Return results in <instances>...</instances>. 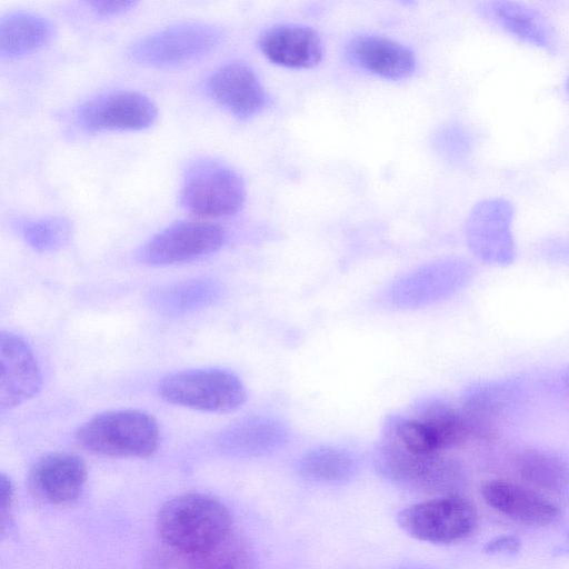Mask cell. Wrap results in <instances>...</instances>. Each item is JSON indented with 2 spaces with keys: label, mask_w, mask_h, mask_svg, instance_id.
<instances>
[{
  "label": "cell",
  "mask_w": 569,
  "mask_h": 569,
  "mask_svg": "<svg viewBox=\"0 0 569 569\" xmlns=\"http://www.w3.org/2000/svg\"><path fill=\"white\" fill-rule=\"evenodd\" d=\"M415 418L426 427L439 452L459 447L472 436L461 409L441 400L422 401Z\"/></svg>",
  "instance_id": "cell-18"
},
{
  "label": "cell",
  "mask_w": 569,
  "mask_h": 569,
  "mask_svg": "<svg viewBox=\"0 0 569 569\" xmlns=\"http://www.w3.org/2000/svg\"><path fill=\"white\" fill-rule=\"evenodd\" d=\"M0 406L12 409L34 397L42 385L37 358L18 335L2 331L0 337Z\"/></svg>",
  "instance_id": "cell-10"
},
{
  "label": "cell",
  "mask_w": 569,
  "mask_h": 569,
  "mask_svg": "<svg viewBox=\"0 0 569 569\" xmlns=\"http://www.w3.org/2000/svg\"><path fill=\"white\" fill-rule=\"evenodd\" d=\"M287 429L278 420L267 417H247L232 422L217 438L218 447L231 455H258L281 446Z\"/></svg>",
  "instance_id": "cell-17"
},
{
  "label": "cell",
  "mask_w": 569,
  "mask_h": 569,
  "mask_svg": "<svg viewBox=\"0 0 569 569\" xmlns=\"http://www.w3.org/2000/svg\"><path fill=\"white\" fill-rule=\"evenodd\" d=\"M137 4L136 1H90L88 6L99 17H112L124 13Z\"/></svg>",
  "instance_id": "cell-26"
},
{
  "label": "cell",
  "mask_w": 569,
  "mask_h": 569,
  "mask_svg": "<svg viewBox=\"0 0 569 569\" xmlns=\"http://www.w3.org/2000/svg\"><path fill=\"white\" fill-rule=\"evenodd\" d=\"M353 468L351 456L332 447L313 449L300 461V471L303 476L323 482L342 481L350 477Z\"/></svg>",
  "instance_id": "cell-23"
},
{
  "label": "cell",
  "mask_w": 569,
  "mask_h": 569,
  "mask_svg": "<svg viewBox=\"0 0 569 569\" xmlns=\"http://www.w3.org/2000/svg\"><path fill=\"white\" fill-rule=\"evenodd\" d=\"M568 547H569V538H568Z\"/></svg>",
  "instance_id": "cell-30"
},
{
  "label": "cell",
  "mask_w": 569,
  "mask_h": 569,
  "mask_svg": "<svg viewBox=\"0 0 569 569\" xmlns=\"http://www.w3.org/2000/svg\"><path fill=\"white\" fill-rule=\"evenodd\" d=\"M1 488V527L6 523V519L12 505L13 499V487L11 480L6 476L1 475L0 481Z\"/></svg>",
  "instance_id": "cell-28"
},
{
  "label": "cell",
  "mask_w": 569,
  "mask_h": 569,
  "mask_svg": "<svg viewBox=\"0 0 569 569\" xmlns=\"http://www.w3.org/2000/svg\"><path fill=\"white\" fill-rule=\"evenodd\" d=\"M221 28L203 21L174 23L137 39L128 57L148 67H176L198 60L222 41Z\"/></svg>",
  "instance_id": "cell-4"
},
{
  "label": "cell",
  "mask_w": 569,
  "mask_h": 569,
  "mask_svg": "<svg viewBox=\"0 0 569 569\" xmlns=\"http://www.w3.org/2000/svg\"><path fill=\"white\" fill-rule=\"evenodd\" d=\"M567 91H568V94H569V78L567 80Z\"/></svg>",
  "instance_id": "cell-29"
},
{
  "label": "cell",
  "mask_w": 569,
  "mask_h": 569,
  "mask_svg": "<svg viewBox=\"0 0 569 569\" xmlns=\"http://www.w3.org/2000/svg\"><path fill=\"white\" fill-rule=\"evenodd\" d=\"M206 93L233 117L248 120L260 113L269 97L256 71L231 61L214 69L204 81Z\"/></svg>",
  "instance_id": "cell-9"
},
{
  "label": "cell",
  "mask_w": 569,
  "mask_h": 569,
  "mask_svg": "<svg viewBox=\"0 0 569 569\" xmlns=\"http://www.w3.org/2000/svg\"><path fill=\"white\" fill-rule=\"evenodd\" d=\"M410 537L431 543H451L468 537L476 528L475 506L459 496H447L413 503L397 517Z\"/></svg>",
  "instance_id": "cell-6"
},
{
  "label": "cell",
  "mask_w": 569,
  "mask_h": 569,
  "mask_svg": "<svg viewBox=\"0 0 569 569\" xmlns=\"http://www.w3.org/2000/svg\"><path fill=\"white\" fill-rule=\"evenodd\" d=\"M244 200V182L228 164L198 158L186 168L179 201L187 211L204 218L229 217L242 208Z\"/></svg>",
  "instance_id": "cell-3"
},
{
  "label": "cell",
  "mask_w": 569,
  "mask_h": 569,
  "mask_svg": "<svg viewBox=\"0 0 569 569\" xmlns=\"http://www.w3.org/2000/svg\"><path fill=\"white\" fill-rule=\"evenodd\" d=\"M53 36L54 26L48 18L28 10L10 11L0 21V56L14 59L32 53Z\"/></svg>",
  "instance_id": "cell-16"
},
{
  "label": "cell",
  "mask_w": 569,
  "mask_h": 569,
  "mask_svg": "<svg viewBox=\"0 0 569 569\" xmlns=\"http://www.w3.org/2000/svg\"><path fill=\"white\" fill-rule=\"evenodd\" d=\"M224 241L226 232L218 224L179 221L150 238L140 247L137 258L149 266L176 264L211 254Z\"/></svg>",
  "instance_id": "cell-8"
},
{
  "label": "cell",
  "mask_w": 569,
  "mask_h": 569,
  "mask_svg": "<svg viewBox=\"0 0 569 569\" xmlns=\"http://www.w3.org/2000/svg\"><path fill=\"white\" fill-rule=\"evenodd\" d=\"M520 540L511 535L500 536L490 541L485 547L488 553L516 552L520 549Z\"/></svg>",
  "instance_id": "cell-27"
},
{
  "label": "cell",
  "mask_w": 569,
  "mask_h": 569,
  "mask_svg": "<svg viewBox=\"0 0 569 569\" xmlns=\"http://www.w3.org/2000/svg\"><path fill=\"white\" fill-rule=\"evenodd\" d=\"M258 47L270 62L289 69H311L323 58L318 32L298 23H279L266 29L259 36Z\"/></svg>",
  "instance_id": "cell-11"
},
{
  "label": "cell",
  "mask_w": 569,
  "mask_h": 569,
  "mask_svg": "<svg viewBox=\"0 0 569 569\" xmlns=\"http://www.w3.org/2000/svg\"><path fill=\"white\" fill-rule=\"evenodd\" d=\"M520 477L535 486L549 490H560L569 486V465L556 453L527 449L516 461Z\"/></svg>",
  "instance_id": "cell-20"
},
{
  "label": "cell",
  "mask_w": 569,
  "mask_h": 569,
  "mask_svg": "<svg viewBox=\"0 0 569 569\" xmlns=\"http://www.w3.org/2000/svg\"><path fill=\"white\" fill-rule=\"evenodd\" d=\"M479 12L513 37L549 52L557 51V33L550 21L537 9L512 1H487Z\"/></svg>",
  "instance_id": "cell-15"
},
{
  "label": "cell",
  "mask_w": 569,
  "mask_h": 569,
  "mask_svg": "<svg viewBox=\"0 0 569 569\" xmlns=\"http://www.w3.org/2000/svg\"><path fill=\"white\" fill-rule=\"evenodd\" d=\"M14 224L21 238L38 251L57 250L71 237V223L64 217L19 219Z\"/></svg>",
  "instance_id": "cell-22"
},
{
  "label": "cell",
  "mask_w": 569,
  "mask_h": 569,
  "mask_svg": "<svg viewBox=\"0 0 569 569\" xmlns=\"http://www.w3.org/2000/svg\"><path fill=\"white\" fill-rule=\"evenodd\" d=\"M159 438L157 420L138 409L100 412L76 432V440L84 450L111 458L150 457Z\"/></svg>",
  "instance_id": "cell-2"
},
{
  "label": "cell",
  "mask_w": 569,
  "mask_h": 569,
  "mask_svg": "<svg viewBox=\"0 0 569 569\" xmlns=\"http://www.w3.org/2000/svg\"><path fill=\"white\" fill-rule=\"evenodd\" d=\"M219 286L209 279H191L169 284L152 295L156 309L166 315H181L202 309L218 299Z\"/></svg>",
  "instance_id": "cell-19"
},
{
  "label": "cell",
  "mask_w": 569,
  "mask_h": 569,
  "mask_svg": "<svg viewBox=\"0 0 569 569\" xmlns=\"http://www.w3.org/2000/svg\"><path fill=\"white\" fill-rule=\"evenodd\" d=\"M158 108L147 94L134 90H110L82 102L76 123L86 132L138 131L151 127Z\"/></svg>",
  "instance_id": "cell-7"
},
{
  "label": "cell",
  "mask_w": 569,
  "mask_h": 569,
  "mask_svg": "<svg viewBox=\"0 0 569 569\" xmlns=\"http://www.w3.org/2000/svg\"><path fill=\"white\" fill-rule=\"evenodd\" d=\"M346 59L355 67L389 80L410 77L417 67L413 52L390 38L360 34L345 47Z\"/></svg>",
  "instance_id": "cell-12"
},
{
  "label": "cell",
  "mask_w": 569,
  "mask_h": 569,
  "mask_svg": "<svg viewBox=\"0 0 569 569\" xmlns=\"http://www.w3.org/2000/svg\"><path fill=\"white\" fill-rule=\"evenodd\" d=\"M568 386H569V379H568Z\"/></svg>",
  "instance_id": "cell-31"
},
{
  "label": "cell",
  "mask_w": 569,
  "mask_h": 569,
  "mask_svg": "<svg viewBox=\"0 0 569 569\" xmlns=\"http://www.w3.org/2000/svg\"><path fill=\"white\" fill-rule=\"evenodd\" d=\"M512 218V207L501 199L487 200L479 203L469 221L470 238L477 242L489 241L507 249L510 246L509 226Z\"/></svg>",
  "instance_id": "cell-21"
},
{
  "label": "cell",
  "mask_w": 569,
  "mask_h": 569,
  "mask_svg": "<svg viewBox=\"0 0 569 569\" xmlns=\"http://www.w3.org/2000/svg\"><path fill=\"white\" fill-rule=\"evenodd\" d=\"M156 526L159 537L166 545L191 556L214 546L230 535L231 515L213 496L184 493L161 506Z\"/></svg>",
  "instance_id": "cell-1"
},
{
  "label": "cell",
  "mask_w": 569,
  "mask_h": 569,
  "mask_svg": "<svg viewBox=\"0 0 569 569\" xmlns=\"http://www.w3.org/2000/svg\"><path fill=\"white\" fill-rule=\"evenodd\" d=\"M481 495L496 511L522 523L545 526L559 516L557 506L539 492L511 481L488 480Z\"/></svg>",
  "instance_id": "cell-14"
},
{
  "label": "cell",
  "mask_w": 569,
  "mask_h": 569,
  "mask_svg": "<svg viewBox=\"0 0 569 569\" xmlns=\"http://www.w3.org/2000/svg\"><path fill=\"white\" fill-rule=\"evenodd\" d=\"M31 489L46 501L67 505L82 493L87 467L77 455L54 452L40 458L30 471Z\"/></svg>",
  "instance_id": "cell-13"
},
{
  "label": "cell",
  "mask_w": 569,
  "mask_h": 569,
  "mask_svg": "<svg viewBox=\"0 0 569 569\" xmlns=\"http://www.w3.org/2000/svg\"><path fill=\"white\" fill-rule=\"evenodd\" d=\"M158 392L169 403L218 413L237 410L247 398L242 381L234 373L217 368L168 375L159 382Z\"/></svg>",
  "instance_id": "cell-5"
},
{
  "label": "cell",
  "mask_w": 569,
  "mask_h": 569,
  "mask_svg": "<svg viewBox=\"0 0 569 569\" xmlns=\"http://www.w3.org/2000/svg\"><path fill=\"white\" fill-rule=\"evenodd\" d=\"M188 569H250L243 545L231 533L214 546L189 556Z\"/></svg>",
  "instance_id": "cell-25"
},
{
  "label": "cell",
  "mask_w": 569,
  "mask_h": 569,
  "mask_svg": "<svg viewBox=\"0 0 569 569\" xmlns=\"http://www.w3.org/2000/svg\"><path fill=\"white\" fill-rule=\"evenodd\" d=\"M383 437L418 457H435L439 453L428 430L416 418L390 416L385 423Z\"/></svg>",
  "instance_id": "cell-24"
}]
</instances>
